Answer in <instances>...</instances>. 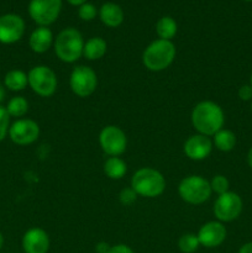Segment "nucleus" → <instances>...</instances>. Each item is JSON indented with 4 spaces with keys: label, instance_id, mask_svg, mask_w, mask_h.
<instances>
[{
    "label": "nucleus",
    "instance_id": "nucleus-27",
    "mask_svg": "<svg viewBox=\"0 0 252 253\" xmlns=\"http://www.w3.org/2000/svg\"><path fill=\"white\" fill-rule=\"evenodd\" d=\"M10 115L7 114L5 106L0 105V142L6 138L7 133H9V128L11 123H10Z\"/></svg>",
    "mask_w": 252,
    "mask_h": 253
},
{
    "label": "nucleus",
    "instance_id": "nucleus-8",
    "mask_svg": "<svg viewBox=\"0 0 252 253\" xmlns=\"http://www.w3.org/2000/svg\"><path fill=\"white\" fill-rule=\"evenodd\" d=\"M244 203L241 197L235 192H226L221 195H217L216 200L212 207V212L217 221L231 222L241 215Z\"/></svg>",
    "mask_w": 252,
    "mask_h": 253
},
{
    "label": "nucleus",
    "instance_id": "nucleus-7",
    "mask_svg": "<svg viewBox=\"0 0 252 253\" xmlns=\"http://www.w3.org/2000/svg\"><path fill=\"white\" fill-rule=\"evenodd\" d=\"M69 86L78 98H88L98 88V76L91 67L79 64L72 69Z\"/></svg>",
    "mask_w": 252,
    "mask_h": 253
},
{
    "label": "nucleus",
    "instance_id": "nucleus-18",
    "mask_svg": "<svg viewBox=\"0 0 252 253\" xmlns=\"http://www.w3.org/2000/svg\"><path fill=\"white\" fill-rule=\"evenodd\" d=\"M108 51V43L103 37H90L84 42L83 57L88 61H99L103 58Z\"/></svg>",
    "mask_w": 252,
    "mask_h": 253
},
{
    "label": "nucleus",
    "instance_id": "nucleus-22",
    "mask_svg": "<svg viewBox=\"0 0 252 253\" xmlns=\"http://www.w3.org/2000/svg\"><path fill=\"white\" fill-rule=\"evenodd\" d=\"M178 25L175 20L170 16H162L156 22V34L158 39L172 41L173 37L177 35Z\"/></svg>",
    "mask_w": 252,
    "mask_h": 253
},
{
    "label": "nucleus",
    "instance_id": "nucleus-2",
    "mask_svg": "<svg viewBox=\"0 0 252 253\" xmlns=\"http://www.w3.org/2000/svg\"><path fill=\"white\" fill-rule=\"evenodd\" d=\"M177 48L172 41L157 39L142 52V64L150 72H162L174 62Z\"/></svg>",
    "mask_w": 252,
    "mask_h": 253
},
{
    "label": "nucleus",
    "instance_id": "nucleus-6",
    "mask_svg": "<svg viewBox=\"0 0 252 253\" xmlns=\"http://www.w3.org/2000/svg\"><path fill=\"white\" fill-rule=\"evenodd\" d=\"M27 79L31 90L41 98L52 96L58 86V79L54 71L44 64L32 67L27 73Z\"/></svg>",
    "mask_w": 252,
    "mask_h": 253
},
{
    "label": "nucleus",
    "instance_id": "nucleus-28",
    "mask_svg": "<svg viewBox=\"0 0 252 253\" xmlns=\"http://www.w3.org/2000/svg\"><path fill=\"white\" fill-rule=\"evenodd\" d=\"M137 193L132 189L131 187H126L120 190L119 193V202L124 205V207H130L133 203L137 200Z\"/></svg>",
    "mask_w": 252,
    "mask_h": 253
},
{
    "label": "nucleus",
    "instance_id": "nucleus-5",
    "mask_svg": "<svg viewBox=\"0 0 252 253\" xmlns=\"http://www.w3.org/2000/svg\"><path fill=\"white\" fill-rule=\"evenodd\" d=\"M178 194L187 204L202 205L210 199L212 192L207 178L199 174H190L179 182Z\"/></svg>",
    "mask_w": 252,
    "mask_h": 253
},
{
    "label": "nucleus",
    "instance_id": "nucleus-29",
    "mask_svg": "<svg viewBox=\"0 0 252 253\" xmlns=\"http://www.w3.org/2000/svg\"><path fill=\"white\" fill-rule=\"evenodd\" d=\"M237 95H239V98L241 99V100L244 101H249V100H252V88L250 84H245V85H242L241 88L239 89V91H237Z\"/></svg>",
    "mask_w": 252,
    "mask_h": 253
},
{
    "label": "nucleus",
    "instance_id": "nucleus-16",
    "mask_svg": "<svg viewBox=\"0 0 252 253\" xmlns=\"http://www.w3.org/2000/svg\"><path fill=\"white\" fill-rule=\"evenodd\" d=\"M54 37L51 29L47 26H37L29 37V46L37 54L46 53L53 46Z\"/></svg>",
    "mask_w": 252,
    "mask_h": 253
},
{
    "label": "nucleus",
    "instance_id": "nucleus-23",
    "mask_svg": "<svg viewBox=\"0 0 252 253\" xmlns=\"http://www.w3.org/2000/svg\"><path fill=\"white\" fill-rule=\"evenodd\" d=\"M5 109H6L10 118L21 119L24 118L27 114V111H29V101H27V99L25 98V96H12V98L7 101Z\"/></svg>",
    "mask_w": 252,
    "mask_h": 253
},
{
    "label": "nucleus",
    "instance_id": "nucleus-15",
    "mask_svg": "<svg viewBox=\"0 0 252 253\" xmlns=\"http://www.w3.org/2000/svg\"><path fill=\"white\" fill-rule=\"evenodd\" d=\"M22 250L25 253H47L49 250V236L41 227H31L22 236Z\"/></svg>",
    "mask_w": 252,
    "mask_h": 253
},
{
    "label": "nucleus",
    "instance_id": "nucleus-37",
    "mask_svg": "<svg viewBox=\"0 0 252 253\" xmlns=\"http://www.w3.org/2000/svg\"><path fill=\"white\" fill-rule=\"evenodd\" d=\"M250 85H251L252 88V73H251V78H250Z\"/></svg>",
    "mask_w": 252,
    "mask_h": 253
},
{
    "label": "nucleus",
    "instance_id": "nucleus-21",
    "mask_svg": "<svg viewBox=\"0 0 252 253\" xmlns=\"http://www.w3.org/2000/svg\"><path fill=\"white\" fill-rule=\"evenodd\" d=\"M212 145L221 152H230L236 146V135L231 130L221 128L212 136Z\"/></svg>",
    "mask_w": 252,
    "mask_h": 253
},
{
    "label": "nucleus",
    "instance_id": "nucleus-19",
    "mask_svg": "<svg viewBox=\"0 0 252 253\" xmlns=\"http://www.w3.org/2000/svg\"><path fill=\"white\" fill-rule=\"evenodd\" d=\"M104 174L113 180L123 179L127 173V165L121 157H109L103 165Z\"/></svg>",
    "mask_w": 252,
    "mask_h": 253
},
{
    "label": "nucleus",
    "instance_id": "nucleus-12",
    "mask_svg": "<svg viewBox=\"0 0 252 253\" xmlns=\"http://www.w3.org/2000/svg\"><path fill=\"white\" fill-rule=\"evenodd\" d=\"M24 19L20 15L4 14L0 16V43L12 44L19 42L25 34Z\"/></svg>",
    "mask_w": 252,
    "mask_h": 253
},
{
    "label": "nucleus",
    "instance_id": "nucleus-35",
    "mask_svg": "<svg viewBox=\"0 0 252 253\" xmlns=\"http://www.w3.org/2000/svg\"><path fill=\"white\" fill-rule=\"evenodd\" d=\"M247 163H249V166L251 167V169H252V147L250 148L249 153H247Z\"/></svg>",
    "mask_w": 252,
    "mask_h": 253
},
{
    "label": "nucleus",
    "instance_id": "nucleus-31",
    "mask_svg": "<svg viewBox=\"0 0 252 253\" xmlns=\"http://www.w3.org/2000/svg\"><path fill=\"white\" fill-rule=\"evenodd\" d=\"M110 245L105 241H100L95 245V252L96 253H108L110 251Z\"/></svg>",
    "mask_w": 252,
    "mask_h": 253
},
{
    "label": "nucleus",
    "instance_id": "nucleus-39",
    "mask_svg": "<svg viewBox=\"0 0 252 253\" xmlns=\"http://www.w3.org/2000/svg\"><path fill=\"white\" fill-rule=\"evenodd\" d=\"M251 110H252V103H251Z\"/></svg>",
    "mask_w": 252,
    "mask_h": 253
},
{
    "label": "nucleus",
    "instance_id": "nucleus-33",
    "mask_svg": "<svg viewBox=\"0 0 252 253\" xmlns=\"http://www.w3.org/2000/svg\"><path fill=\"white\" fill-rule=\"evenodd\" d=\"M5 95H6V88H5L4 84L0 82V105H1V103L4 101Z\"/></svg>",
    "mask_w": 252,
    "mask_h": 253
},
{
    "label": "nucleus",
    "instance_id": "nucleus-36",
    "mask_svg": "<svg viewBox=\"0 0 252 253\" xmlns=\"http://www.w3.org/2000/svg\"><path fill=\"white\" fill-rule=\"evenodd\" d=\"M2 246H4V236H2V234L0 232V250L2 249Z\"/></svg>",
    "mask_w": 252,
    "mask_h": 253
},
{
    "label": "nucleus",
    "instance_id": "nucleus-26",
    "mask_svg": "<svg viewBox=\"0 0 252 253\" xmlns=\"http://www.w3.org/2000/svg\"><path fill=\"white\" fill-rule=\"evenodd\" d=\"M96 15H99V10L91 2H85V4L78 6V16L83 21H91L95 19Z\"/></svg>",
    "mask_w": 252,
    "mask_h": 253
},
{
    "label": "nucleus",
    "instance_id": "nucleus-38",
    "mask_svg": "<svg viewBox=\"0 0 252 253\" xmlns=\"http://www.w3.org/2000/svg\"><path fill=\"white\" fill-rule=\"evenodd\" d=\"M244 1H252V0H244Z\"/></svg>",
    "mask_w": 252,
    "mask_h": 253
},
{
    "label": "nucleus",
    "instance_id": "nucleus-17",
    "mask_svg": "<svg viewBox=\"0 0 252 253\" xmlns=\"http://www.w3.org/2000/svg\"><path fill=\"white\" fill-rule=\"evenodd\" d=\"M99 17L106 27L115 29L123 24L125 14H124L123 7L119 4L113 1H106L99 9Z\"/></svg>",
    "mask_w": 252,
    "mask_h": 253
},
{
    "label": "nucleus",
    "instance_id": "nucleus-20",
    "mask_svg": "<svg viewBox=\"0 0 252 253\" xmlns=\"http://www.w3.org/2000/svg\"><path fill=\"white\" fill-rule=\"evenodd\" d=\"M5 88L11 91H21L29 85V79L27 73H25L21 69H11L7 72L2 81Z\"/></svg>",
    "mask_w": 252,
    "mask_h": 253
},
{
    "label": "nucleus",
    "instance_id": "nucleus-32",
    "mask_svg": "<svg viewBox=\"0 0 252 253\" xmlns=\"http://www.w3.org/2000/svg\"><path fill=\"white\" fill-rule=\"evenodd\" d=\"M237 253H252V242H247V244L242 245Z\"/></svg>",
    "mask_w": 252,
    "mask_h": 253
},
{
    "label": "nucleus",
    "instance_id": "nucleus-3",
    "mask_svg": "<svg viewBox=\"0 0 252 253\" xmlns=\"http://www.w3.org/2000/svg\"><path fill=\"white\" fill-rule=\"evenodd\" d=\"M84 42L81 31L74 27H66L54 37V53L63 63H74L83 57Z\"/></svg>",
    "mask_w": 252,
    "mask_h": 253
},
{
    "label": "nucleus",
    "instance_id": "nucleus-13",
    "mask_svg": "<svg viewBox=\"0 0 252 253\" xmlns=\"http://www.w3.org/2000/svg\"><path fill=\"white\" fill-rule=\"evenodd\" d=\"M197 236L200 246L207 247V249H215L225 242L227 230L222 222L214 220V221H208L203 224Z\"/></svg>",
    "mask_w": 252,
    "mask_h": 253
},
{
    "label": "nucleus",
    "instance_id": "nucleus-25",
    "mask_svg": "<svg viewBox=\"0 0 252 253\" xmlns=\"http://www.w3.org/2000/svg\"><path fill=\"white\" fill-rule=\"evenodd\" d=\"M210 187H211V192L215 193L217 195H221L224 193L229 192L230 188V182L225 175L222 174H216L209 180Z\"/></svg>",
    "mask_w": 252,
    "mask_h": 253
},
{
    "label": "nucleus",
    "instance_id": "nucleus-9",
    "mask_svg": "<svg viewBox=\"0 0 252 253\" xmlns=\"http://www.w3.org/2000/svg\"><path fill=\"white\" fill-rule=\"evenodd\" d=\"M99 145L109 157H120L127 148V137L119 126L106 125L99 133Z\"/></svg>",
    "mask_w": 252,
    "mask_h": 253
},
{
    "label": "nucleus",
    "instance_id": "nucleus-1",
    "mask_svg": "<svg viewBox=\"0 0 252 253\" xmlns=\"http://www.w3.org/2000/svg\"><path fill=\"white\" fill-rule=\"evenodd\" d=\"M190 121L198 133L212 137L217 131L224 128L225 114L217 103L212 100H203L193 108Z\"/></svg>",
    "mask_w": 252,
    "mask_h": 253
},
{
    "label": "nucleus",
    "instance_id": "nucleus-24",
    "mask_svg": "<svg viewBox=\"0 0 252 253\" xmlns=\"http://www.w3.org/2000/svg\"><path fill=\"white\" fill-rule=\"evenodd\" d=\"M199 246L200 244L197 234L193 232H185L178 240V249L182 253H194L198 251Z\"/></svg>",
    "mask_w": 252,
    "mask_h": 253
},
{
    "label": "nucleus",
    "instance_id": "nucleus-30",
    "mask_svg": "<svg viewBox=\"0 0 252 253\" xmlns=\"http://www.w3.org/2000/svg\"><path fill=\"white\" fill-rule=\"evenodd\" d=\"M108 253H135L130 246L125 244H118L110 247V251Z\"/></svg>",
    "mask_w": 252,
    "mask_h": 253
},
{
    "label": "nucleus",
    "instance_id": "nucleus-4",
    "mask_svg": "<svg viewBox=\"0 0 252 253\" xmlns=\"http://www.w3.org/2000/svg\"><path fill=\"white\" fill-rule=\"evenodd\" d=\"M166 184L165 175L160 170L152 167H142L132 174L130 187L138 197L152 199L165 193Z\"/></svg>",
    "mask_w": 252,
    "mask_h": 253
},
{
    "label": "nucleus",
    "instance_id": "nucleus-14",
    "mask_svg": "<svg viewBox=\"0 0 252 253\" xmlns=\"http://www.w3.org/2000/svg\"><path fill=\"white\" fill-rule=\"evenodd\" d=\"M212 140L209 136L195 133L189 136L183 145V152L189 160L192 161H203L208 158L211 153Z\"/></svg>",
    "mask_w": 252,
    "mask_h": 253
},
{
    "label": "nucleus",
    "instance_id": "nucleus-34",
    "mask_svg": "<svg viewBox=\"0 0 252 253\" xmlns=\"http://www.w3.org/2000/svg\"><path fill=\"white\" fill-rule=\"evenodd\" d=\"M67 1L71 5H73V6H81V5L88 2V0H67Z\"/></svg>",
    "mask_w": 252,
    "mask_h": 253
},
{
    "label": "nucleus",
    "instance_id": "nucleus-10",
    "mask_svg": "<svg viewBox=\"0 0 252 253\" xmlns=\"http://www.w3.org/2000/svg\"><path fill=\"white\" fill-rule=\"evenodd\" d=\"M62 10V0H30L29 11L32 21L39 26H47L58 19Z\"/></svg>",
    "mask_w": 252,
    "mask_h": 253
},
{
    "label": "nucleus",
    "instance_id": "nucleus-11",
    "mask_svg": "<svg viewBox=\"0 0 252 253\" xmlns=\"http://www.w3.org/2000/svg\"><path fill=\"white\" fill-rule=\"evenodd\" d=\"M40 125L32 119H16L10 125L9 136L10 140L17 146H29L36 142L40 137Z\"/></svg>",
    "mask_w": 252,
    "mask_h": 253
}]
</instances>
